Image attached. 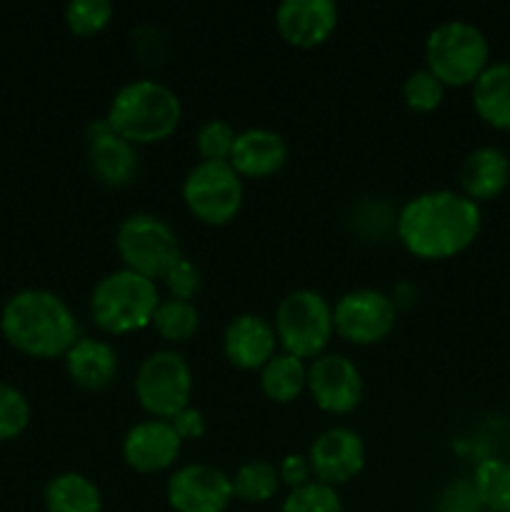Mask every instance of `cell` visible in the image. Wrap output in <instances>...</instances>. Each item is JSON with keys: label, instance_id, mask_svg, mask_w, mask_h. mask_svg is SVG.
<instances>
[{"label": "cell", "instance_id": "6da1fadb", "mask_svg": "<svg viewBox=\"0 0 510 512\" xmlns=\"http://www.w3.org/2000/svg\"><path fill=\"white\" fill-rule=\"evenodd\" d=\"M483 228V213L460 190H428L410 198L395 218V233L403 248L423 260H445L475 243Z\"/></svg>", "mask_w": 510, "mask_h": 512}, {"label": "cell", "instance_id": "7a4b0ae2", "mask_svg": "<svg viewBox=\"0 0 510 512\" xmlns=\"http://www.w3.org/2000/svg\"><path fill=\"white\" fill-rule=\"evenodd\" d=\"M0 333L23 355L50 360L73 348L80 338V325L70 305L58 293L25 288L5 300Z\"/></svg>", "mask_w": 510, "mask_h": 512}, {"label": "cell", "instance_id": "3957f363", "mask_svg": "<svg viewBox=\"0 0 510 512\" xmlns=\"http://www.w3.org/2000/svg\"><path fill=\"white\" fill-rule=\"evenodd\" d=\"M183 118L178 93L153 78H138L118 88L108 105L110 128L133 145H153L170 138Z\"/></svg>", "mask_w": 510, "mask_h": 512}, {"label": "cell", "instance_id": "277c9868", "mask_svg": "<svg viewBox=\"0 0 510 512\" xmlns=\"http://www.w3.org/2000/svg\"><path fill=\"white\" fill-rule=\"evenodd\" d=\"M160 293L155 280L120 268L95 283L90 293V320L108 335H128L153 323Z\"/></svg>", "mask_w": 510, "mask_h": 512}, {"label": "cell", "instance_id": "5b68a950", "mask_svg": "<svg viewBox=\"0 0 510 512\" xmlns=\"http://www.w3.org/2000/svg\"><path fill=\"white\" fill-rule=\"evenodd\" d=\"M490 65V45L483 30L468 20H445L425 38V68L445 85H473Z\"/></svg>", "mask_w": 510, "mask_h": 512}, {"label": "cell", "instance_id": "8992f818", "mask_svg": "<svg viewBox=\"0 0 510 512\" xmlns=\"http://www.w3.org/2000/svg\"><path fill=\"white\" fill-rule=\"evenodd\" d=\"M273 328L283 353L315 360L323 355L335 333L333 305L315 290L298 288L278 303Z\"/></svg>", "mask_w": 510, "mask_h": 512}, {"label": "cell", "instance_id": "52a82bcc", "mask_svg": "<svg viewBox=\"0 0 510 512\" xmlns=\"http://www.w3.org/2000/svg\"><path fill=\"white\" fill-rule=\"evenodd\" d=\"M115 250L123 268L150 280H160L175 260L183 258L175 230L153 213H133L120 220L115 230Z\"/></svg>", "mask_w": 510, "mask_h": 512}, {"label": "cell", "instance_id": "ba28073f", "mask_svg": "<svg viewBox=\"0 0 510 512\" xmlns=\"http://www.w3.org/2000/svg\"><path fill=\"white\" fill-rule=\"evenodd\" d=\"M135 398L140 408L155 420H173L190 405L193 370L175 350H155L140 363L135 373Z\"/></svg>", "mask_w": 510, "mask_h": 512}, {"label": "cell", "instance_id": "9c48e42d", "mask_svg": "<svg viewBox=\"0 0 510 512\" xmlns=\"http://www.w3.org/2000/svg\"><path fill=\"white\" fill-rule=\"evenodd\" d=\"M243 178L228 160H200L183 180V203L195 220L225 225L243 208Z\"/></svg>", "mask_w": 510, "mask_h": 512}, {"label": "cell", "instance_id": "30bf717a", "mask_svg": "<svg viewBox=\"0 0 510 512\" xmlns=\"http://www.w3.org/2000/svg\"><path fill=\"white\" fill-rule=\"evenodd\" d=\"M398 308L390 295L375 288H355L333 305V328L350 345H375L390 335Z\"/></svg>", "mask_w": 510, "mask_h": 512}, {"label": "cell", "instance_id": "8fae6325", "mask_svg": "<svg viewBox=\"0 0 510 512\" xmlns=\"http://www.w3.org/2000/svg\"><path fill=\"white\" fill-rule=\"evenodd\" d=\"M165 500L175 512H225L235 500L233 483L215 465L190 463L170 473Z\"/></svg>", "mask_w": 510, "mask_h": 512}, {"label": "cell", "instance_id": "7c38bea8", "mask_svg": "<svg viewBox=\"0 0 510 512\" xmlns=\"http://www.w3.org/2000/svg\"><path fill=\"white\" fill-rule=\"evenodd\" d=\"M305 388L323 413L348 415L363 400V375L345 355L323 353L308 365Z\"/></svg>", "mask_w": 510, "mask_h": 512}, {"label": "cell", "instance_id": "4fadbf2b", "mask_svg": "<svg viewBox=\"0 0 510 512\" xmlns=\"http://www.w3.org/2000/svg\"><path fill=\"white\" fill-rule=\"evenodd\" d=\"M308 463L318 483L330 485V488L350 483L365 465L363 438L345 425L328 428L310 445Z\"/></svg>", "mask_w": 510, "mask_h": 512}, {"label": "cell", "instance_id": "5bb4252c", "mask_svg": "<svg viewBox=\"0 0 510 512\" xmlns=\"http://www.w3.org/2000/svg\"><path fill=\"white\" fill-rule=\"evenodd\" d=\"M85 155L95 178L110 188H123L138 173V148L120 138L105 118L85 128Z\"/></svg>", "mask_w": 510, "mask_h": 512}, {"label": "cell", "instance_id": "9a60e30c", "mask_svg": "<svg viewBox=\"0 0 510 512\" xmlns=\"http://www.w3.org/2000/svg\"><path fill=\"white\" fill-rule=\"evenodd\" d=\"M183 440L170 420H143L133 425L123 438V460L135 473H160L173 468L180 458Z\"/></svg>", "mask_w": 510, "mask_h": 512}, {"label": "cell", "instance_id": "2e32d148", "mask_svg": "<svg viewBox=\"0 0 510 512\" xmlns=\"http://www.w3.org/2000/svg\"><path fill=\"white\" fill-rule=\"evenodd\" d=\"M338 5L333 0H283L275 8V28L293 48H315L333 35Z\"/></svg>", "mask_w": 510, "mask_h": 512}, {"label": "cell", "instance_id": "e0dca14e", "mask_svg": "<svg viewBox=\"0 0 510 512\" xmlns=\"http://www.w3.org/2000/svg\"><path fill=\"white\" fill-rule=\"evenodd\" d=\"M278 350L270 320L255 313L235 315L223 333V353L238 370H260Z\"/></svg>", "mask_w": 510, "mask_h": 512}, {"label": "cell", "instance_id": "ac0fdd59", "mask_svg": "<svg viewBox=\"0 0 510 512\" xmlns=\"http://www.w3.org/2000/svg\"><path fill=\"white\" fill-rule=\"evenodd\" d=\"M228 163L240 178H268L288 163V143L268 128H248L235 135Z\"/></svg>", "mask_w": 510, "mask_h": 512}, {"label": "cell", "instance_id": "d6986e66", "mask_svg": "<svg viewBox=\"0 0 510 512\" xmlns=\"http://www.w3.org/2000/svg\"><path fill=\"white\" fill-rule=\"evenodd\" d=\"M458 180L460 193L478 205L483 200L498 198L510 183V158L493 145L475 148L460 165Z\"/></svg>", "mask_w": 510, "mask_h": 512}, {"label": "cell", "instance_id": "ffe728a7", "mask_svg": "<svg viewBox=\"0 0 510 512\" xmlns=\"http://www.w3.org/2000/svg\"><path fill=\"white\" fill-rule=\"evenodd\" d=\"M63 358L70 380L83 390H105L118 375V353L108 340L85 335Z\"/></svg>", "mask_w": 510, "mask_h": 512}, {"label": "cell", "instance_id": "44dd1931", "mask_svg": "<svg viewBox=\"0 0 510 512\" xmlns=\"http://www.w3.org/2000/svg\"><path fill=\"white\" fill-rule=\"evenodd\" d=\"M473 108L480 120L510 130V60L490 63L473 83Z\"/></svg>", "mask_w": 510, "mask_h": 512}, {"label": "cell", "instance_id": "7402d4cb", "mask_svg": "<svg viewBox=\"0 0 510 512\" xmlns=\"http://www.w3.org/2000/svg\"><path fill=\"white\" fill-rule=\"evenodd\" d=\"M48 512H103V493L83 473H60L48 480L43 490Z\"/></svg>", "mask_w": 510, "mask_h": 512}, {"label": "cell", "instance_id": "603a6c76", "mask_svg": "<svg viewBox=\"0 0 510 512\" xmlns=\"http://www.w3.org/2000/svg\"><path fill=\"white\" fill-rule=\"evenodd\" d=\"M308 385V365L290 353H275L260 368V390L273 403H293Z\"/></svg>", "mask_w": 510, "mask_h": 512}, {"label": "cell", "instance_id": "cb8c5ba5", "mask_svg": "<svg viewBox=\"0 0 510 512\" xmlns=\"http://www.w3.org/2000/svg\"><path fill=\"white\" fill-rule=\"evenodd\" d=\"M485 512H510V460L485 458L470 478Z\"/></svg>", "mask_w": 510, "mask_h": 512}, {"label": "cell", "instance_id": "d4e9b609", "mask_svg": "<svg viewBox=\"0 0 510 512\" xmlns=\"http://www.w3.org/2000/svg\"><path fill=\"white\" fill-rule=\"evenodd\" d=\"M230 483H233V498H238L240 503L263 505L278 495L280 475L268 460H248L230 475Z\"/></svg>", "mask_w": 510, "mask_h": 512}, {"label": "cell", "instance_id": "484cf974", "mask_svg": "<svg viewBox=\"0 0 510 512\" xmlns=\"http://www.w3.org/2000/svg\"><path fill=\"white\" fill-rule=\"evenodd\" d=\"M155 333L168 343H185L195 335L200 325V313L195 308L193 300H178V298H160L158 308H155L153 323Z\"/></svg>", "mask_w": 510, "mask_h": 512}, {"label": "cell", "instance_id": "4316f807", "mask_svg": "<svg viewBox=\"0 0 510 512\" xmlns=\"http://www.w3.org/2000/svg\"><path fill=\"white\" fill-rule=\"evenodd\" d=\"M280 512H343V503H340L338 490L318 483V480H310L285 495Z\"/></svg>", "mask_w": 510, "mask_h": 512}, {"label": "cell", "instance_id": "83f0119b", "mask_svg": "<svg viewBox=\"0 0 510 512\" xmlns=\"http://www.w3.org/2000/svg\"><path fill=\"white\" fill-rule=\"evenodd\" d=\"M113 20V5L108 0H70L65 5V25L75 35H95Z\"/></svg>", "mask_w": 510, "mask_h": 512}, {"label": "cell", "instance_id": "f1b7e54d", "mask_svg": "<svg viewBox=\"0 0 510 512\" xmlns=\"http://www.w3.org/2000/svg\"><path fill=\"white\" fill-rule=\"evenodd\" d=\"M30 423V403L15 385L0 380V443L15 440Z\"/></svg>", "mask_w": 510, "mask_h": 512}, {"label": "cell", "instance_id": "f546056e", "mask_svg": "<svg viewBox=\"0 0 510 512\" xmlns=\"http://www.w3.org/2000/svg\"><path fill=\"white\" fill-rule=\"evenodd\" d=\"M445 85L430 73L428 68L413 70L403 83V98L405 105L415 113H430L443 103Z\"/></svg>", "mask_w": 510, "mask_h": 512}, {"label": "cell", "instance_id": "4dcf8cb0", "mask_svg": "<svg viewBox=\"0 0 510 512\" xmlns=\"http://www.w3.org/2000/svg\"><path fill=\"white\" fill-rule=\"evenodd\" d=\"M235 128L228 120H208L195 135V148L203 160H228L235 143Z\"/></svg>", "mask_w": 510, "mask_h": 512}, {"label": "cell", "instance_id": "1f68e13d", "mask_svg": "<svg viewBox=\"0 0 510 512\" xmlns=\"http://www.w3.org/2000/svg\"><path fill=\"white\" fill-rule=\"evenodd\" d=\"M165 283V290H168V298L178 300H193L200 290V270L193 260L183 258L175 260L168 268V273L160 278Z\"/></svg>", "mask_w": 510, "mask_h": 512}, {"label": "cell", "instance_id": "d6a6232c", "mask_svg": "<svg viewBox=\"0 0 510 512\" xmlns=\"http://www.w3.org/2000/svg\"><path fill=\"white\" fill-rule=\"evenodd\" d=\"M435 512H485L470 483H453L443 495Z\"/></svg>", "mask_w": 510, "mask_h": 512}, {"label": "cell", "instance_id": "836d02e7", "mask_svg": "<svg viewBox=\"0 0 510 512\" xmlns=\"http://www.w3.org/2000/svg\"><path fill=\"white\" fill-rule=\"evenodd\" d=\"M278 475H280V485H288L290 490L310 483L313 470H310L308 455H288V458H283V463L278 465Z\"/></svg>", "mask_w": 510, "mask_h": 512}, {"label": "cell", "instance_id": "e575fe53", "mask_svg": "<svg viewBox=\"0 0 510 512\" xmlns=\"http://www.w3.org/2000/svg\"><path fill=\"white\" fill-rule=\"evenodd\" d=\"M170 425H173L175 433L180 435V440H198L205 435L203 413L195 408H190V405L185 410H180V413L170 420Z\"/></svg>", "mask_w": 510, "mask_h": 512}]
</instances>
